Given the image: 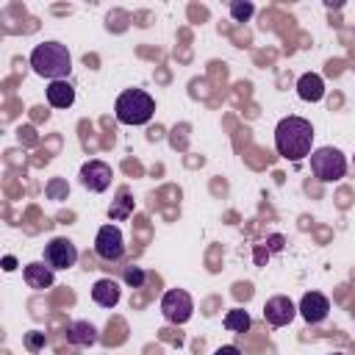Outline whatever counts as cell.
<instances>
[{"instance_id": "cell-17", "label": "cell", "mask_w": 355, "mask_h": 355, "mask_svg": "<svg viewBox=\"0 0 355 355\" xmlns=\"http://www.w3.org/2000/svg\"><path fill=\"white\" fill-rule=\"evenodd\" d=\"M222 324H225L230 333H247L250 324H252V319H250V313H247L244 308H230V311L225 313Z\"/></svg>"}, {"instance_id": "cell-23", "label": "cell", "mask_w": 355, "mask_h": 355, "mask_svg": "<svg viewBox=\"0 0 355 355\" xmlns=\"http://www.w3.org/2000/svg\"><path fill=\"white\" fill-rule=\"evenodd\" d=\"M214 355H241V349H239V347H233V344H225V347H219Z\"/></svg>"}, {"instance_id": "cell-12", "label": "cell", "mask_w": 355, "mask_h": 355, "mask_svg": "<svg viewBox=\"0 0 355 355\" xmlns=\"http://www.w3.org/2000/svg\"><path fill=\"white\" fill-rule=\"evenodd\" d=\"M122 297V288L114 277H100L94 286H92V300L100 305V308H114Z\"/></svg>"}, {"instance_id": "cell-16", "label": "cell", "mask_w": 355, "mask_h": 355, "mask_svg": "<svg viewBox=\"0 0 355 355\" xmlns=\"http://www.w3.org/2000/svg\"><path fill=\"white\" fill-rule=\"evenodd\" d=\"M133 214V197H130V189L128 186H119L116 189V200L111 202V208H108V216L114 219V222H119V219H128Z\"/></svg>"}, {"instance_id": "cell-3", "label": "cell", "mask_w": 355, "mask_h": 355, "mask_svg": "<svg viewBox=\"0 0 355 355\" xmlns=\"http://www.w3.org/2000/svg\"><path fill=\"white\" fill-rule=\"evenodd\" d=\"M114 114L122 125H147L155 114V100L144 89H125L114 103Z\"/></svg>"}, {"instance_id": "cell-26", "label": "cell", "mask_w": 355, "mask_h": 355, "mask_svg": "<svg viewBox=\"0 0 355 355\" xmlns=\"http://www.w3.org/2000/svg\"><path fill=\"white\" fill-rule=\"evenodd\" d=\"M333 355H344V352H333Z\"/></svg>"}, {"instance_id": "cell-2", "label": "cell", "mask_w": 355, "mask_h": 355, "mask_svg": "<svg viewBox=\"0 0 355 355\" xmlns=\"http://www.w3.org/2000/svg\"><path fill=\"white\" fill-rule=\"evenodd\" d=\"M31 69L47 80H67L72 72V55L61 42H42L31 50Z\"/></svg>"}, {"instance_id": "cell-19", "label": "cell", "mask_w": 355, "mask_h": 355, "mask_svg": "<svg viewBox=\"0 0 355 355\" xmlns=\"http://www.w3.org/2000/svg\"><path fill=\"white\" fill-rule=\"evenodd\" d=\"M252 14H255V6H252L250 0H233V3H230V17H233V22H247Z\"/></svg>"}, {"instance_id": "cell-4", "label": "cell", "mask_w": 355, "mask_h": 355, "mask_svg": "<svg viewBox=\"0 0 355 355\" xmlns=\"http://www.w3.org/2000/svg\"><path fill=\"white\" fill-rule=\"evenodd\" d=\"M311 172L322 183H336L347 175V155L338 147H316L311 155Z\"/></svg>"}, {"instance_id": "cell-14", "label": "cell", "mask_w": 355, "mask_h": 355, "mask_svg": "<svg viewBox=\"0 0 355 355\" xmlns=\"http://www.w3.org/2000/svg\"><path fill=\"white\" fill-rule=\"evenodd\" d=\"M297 94H300V100H305V103H319V100L324 97V80H322V75H316V72H302L300 80H297Z\"/></svg>"}, {"instance_id": "cell-6", "label": "cell", "mask_w": 355, "mask_h": 355, "mask_svg": "<svg viewBox=\"0 0 355 355\" xmlns=\"http://www.w3.org/2000/svg\"><path fill=\"white\" fill-rule=\"evenodd\" d=\"M94 252H97L103 261H108V263L122 261V255H125L122 230H119L116 225H103V227L97 230V236H94Z\"/></svg>"}, {"instance_id": "cell-7", "label": "cell", "mask_w": 355, "mask_h": 355, "mask_svg": "<svg viewBox=\"0 0 355 355\" xmlns=\"http://www.w3.org/2000/svg\"><path fill=\"white\" fill-rule=\"evenodd\" d=\"M111 178H114L111 164H105V161H100V158H92V161H86V164L80 166V183H83V189H89V191H94V194L105 191V189L111 186Z\"/></svg>"}, {"instance_id": "cell-13", "label": "cell", "mask_w": 355, "mask_h": 355, "mask_svg": "<svg viewBox=\"0 0 355 355\" xmlns=\"http://www.w3.org/2000/svg\"><path fill=\"white\" fill-rule=\"evenodd\" d=\"M67 341L69 344H75V347H92V344H97V327L92 324V322H86V319H78V322H69L67 324Z\"/></svg>"}, {"instance_id": "cell-22", "label": "cell", "mask_w": 355, "mask_h": 355, "mask_svg": "<svg viewBox=\"0 0 355 355\" xmlns=\"http://www.w3.org/2000/svg\"><path fill=\"white\" fill-rule=\"evenodd\" d=\"M263 247H266L269 252H277V250H283V236H280V233H275V236H269Z\"/></svg>"}, {"instance_id": "cell-24", "label": "cell", "mask_w": 355, "mask_h": 355, "mask_svg": "<svg viewBox=\"0 0 355 355\" xmlns=\"http://www.w3.org/2000/svg\"><path fill=\"white\" fill-rule=\"evenodd\" d=\"M266 258H269V250H266V247H263V244H261V247H255V263H258V266H261V263H263V261H266Z\"/></svg>"}, {"instance_id": "cell-25", "label": "cell", "mask_w": 355, "mask_h": 355, "mask_svg": "<svg viewBox=\"0 0 355 355\" xmlns=\"http://www.w3.org/2000/svg\"><path fill=\"white\" fill-rule=\"evenodd\" d=\"M3 269H6V272H14V269H17V258H14V255H6V258H3Z\"/></svg>"}, {"instance_id": "cell-15", "label": "cell", "mask_w": 355, "mask_h": 355, "mask_svg": "<svg viewBox=\"0 0 355 355\" xmlns=\"http://www.w3.org/2000/svg\"><path fill=\"white\" fill-rule=\"evenodd\" d=\"M44 94H47V103L53 108H69L75 103V86L69 80H50Z\"/></svg>"}, {"instance_id": "cell-5", "label": "cell", "mask_w": 355, "mask_h": 355, "mask_svg": "<svg viewBox=\"0 0 355 355\" xmlns=\"http://www.w3.org/2000/svg\"><path fill=\"white\" fill-rule=\"evenodd\" d=\"M161 313H164V319L172 322V324H186V322L191 319V313H194V300H191V294L183 291V288H169V291H164V297H161Z\"/></svg>"}, {"instance_id": "cell-11", "label": "cell", "mask_w": 355, "mask_h": 355, "mask_svg": "<svg viewBox=\"0 0 355 355\" xmlns=\"http://www.w3.org/2000/svg\"><path fill=\"white\" fill-rule=\"evenodd\" d=\"M53 272H55V269H53L50 263H44V261H33V263H25L22 277H25L28 288L42 291V288H50V286H53V280H55Z\"/></svg>"}, {"instance_id": "cell-18", "label": "cell", "mask_w": 355, "mask_h": 355, "mask_svg": "<svg viewBox=\"0 0 355 355\" xmlns=\"http://www.w3.org/2000/svg\"><path fill=\"white\" fill-rule=\"evenodd\" d=\"M44 194H47L50 200L61 202V200H67V194H69V183H67L64 178H50L47 186H44Z\"/></svg>"}, {"instance_id": "cell-9", "label": "cell", "mask_w": 355, "mask_h": 355, "mask_svg": "<svg viewBox=\"0 0 355 355\" xmlns=\"http://www.w3.org/2000/svg\"><path fill=\"white\" fill-rule=\"evenodd\" d=\"M297 313L308 324H322L327 319V313H330V300L324 294H319V291H308V294H302V300L297 305Z\"/></svg>"}, {"instance_id": "cell-1", "label": "cell", "mask_w": 355, "mask_h": 355, "mask_svg": "<svg viewBox=\"0 0 355 355\" xmlns=\"http://www.w3.org/2000/svg\"><path fill=\"white\" fill-rule=\"evenodd\" d=\"M275 150L280 158L300 164L313 153V125L302 116H283L275 128Z\"/></svg>"}, {"instance_id": "cell-21", "label": "cell", "mask_w": 355, "mask_h": 355, "mask_svg": "<svg viewBox=\"0 0 355 355\" xmlns=\"http://www.w3.org/2000/svg\"><path fill=\"white\" fill-rule=\"evenodd\" d=\"M44 344H47V336H44L42 330H28V333H25V347H28L31 352H39Z\"/></svg>"}, {"instance_id": "cell-8", "label": "cell", "mask_w": 355, "mask_h": 355, "mask_svg": "<svg viewBox=\"0 0 355 355\" xmlns=\"http://www.w3.org/2000/svg\"><path fill=\"white\" fill-rule=\"evenodd\" d=\"M75 261H78V247L69 239L55 236L44 244V263H50L53 269H69L75 266Z\"/></svg>"}, {"instance_id": "cell-10", "label": "cell", "mask_w": 355, "mask_h": 355, "mask_svg": "<svg viewBox=\"0 0 355 355\" xmlns=\"http://www.w3.org/2000/svg\"><path fill=\"white\" fill-rule=\"evenodd\" d=\"M294 316H297V305H294L286 294L269 297L266 305H263V319H266L272 327H286Z\"/></svg>"}, {"instance_id": "cell-20", "label": "cell", "mask_w": 355, "mask_h": 355, "mask_svg": "<svg viewBox=\"0 0 355 355\" xmlns=\"http://www.w3.org/2000/svg\"><path fill=\"white\" fill-rule=\"evenodd\" d=\"M122 280H125L130 288H141V286H144V280H147V275H144V269H141V266H125Z\"/></svg>"}]
</instances>
